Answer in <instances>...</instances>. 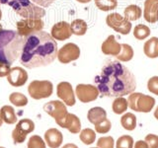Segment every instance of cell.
I'll list each match as a JSON object with an SVG mask.
<instances>
[{
	"mask_svg": "<svg viewBox=\"0 0 158 148\" xmlns=\"http://www.w3.org/2000/svg\"><path fill=\"white\" fill-rule=\"evenodd\" d=\"M97 88L103 96L117 98L133 93L136 81L133 73L118 61L110 60L104 64L95 78Z\"/></svg>",
	"mask_w": 158,
	"mask_h": 148,
	"instance_id": "cell-1",
	"label": "cell"
},
{
	"mask_svg": "<svg viewBox=\"0 0 158 148\" xmlns=\"http://www.w3.org/2000/svg\"><path fill=\"white\" fill-rule=\"evenodd\" d=\"M57 43L47 32L39 31L25 37L20 63L27 68L47 66L57 57Z\"/></svg>",
	"mask_w": 158,
	"mask_h": 148,
	"instance_id": "cell-2",
	"label": "cell"
},
{
	"mask_svg": "<svg viewBox=\"0 0 158 148\" xmlns=\"http://www.w3.org/2000/svg\"><path fill=\"white\" fill-rule=\"evenodd\" d=\"M25 38L17 31L1 30L0 31V61L11 64L22 53Z\"/></svg>",
	"mask_w": 158,
	"mask_h": 148,
	"instance_id": "cell-3",
	"label": "cell"
},
{
	"mask_svg": "<svg viewBox=\"0 0 158 148\" xmlns=\"http://www.w3.org/2000/svg\"><path fill=\"white\" fill-rule=\"evenodd\" d=\"M0 3L8 5L24 19H42L46 15V10L31 0H0Z\"/></svg>",
	"mask_w": 158,
	"mask_h": 148,
	"instance_id": "cell-4",
	"label": "cell"
},
{
	"mask_svg": "<svg viewBox=\"0 0 158 148\" xmlns=\"http://www.w3.org/2000/svg\"><path fill=\"white\" fill-rule=\"evenodd\" d=\"M131 110L139 113H149L155 105V99L142 93H131L127 98Z\"/></svg>",
	"mask_w": 158,
	"mask_h": 148,
	"instance_id": "cell-5",
	"label": "cell"
},
{
	"mask_svg": "<svg viewBox=\"0 0 158 148\" xmlns=\"http://www.w3.org/2000/svg\"><path fill=\"white\" fill-rule=\"evenodd\" d=\"M29 95L35 100H41L52 96L53 92L52 83L48 80H34L28 87Z\"/></svg>",
	"mask_w": 158,
	"mask_h": 148,
	"instance_id": "cell-6",
	"label": "cell"
},
{
	"mask_svg": "<svg viewBox=\"0 0 158 148\" xmlns=\"http://www.w3.org/2000/svg\"><path fill=\"white\" fill-rule=\"evenodd\" d=\"M17 32L20 36L27 37L29 35L37 33L39 31H43L44 27V23L42 19H34V18H26L22 19L16 23Z\"/></svg>",
	"mask_w": 158,
	"mask_h": 148,
	"instance_id": "cell-7",
	"label": "cell"
},
{
	"mask_svg": "<svg viewBox=\"0 0 158 148\" xmlns=\"http://www.w3.org/2000/svg\"><path fill=\"white\" fill-rule=\"evenodd\" d=\"M106 23L110 28L122 35H128L131 30V23L118 13H111L106 18Z\"/></svg>",
	"mask_w": 158,
	"mask_h": 148,
	"instance_id": "cell-8",
	"label": "cell"
},
{
	"mask_svg": "<svg viewBox=\"0 0 158 148\" xmlns=\"http://www.w3.org/2000/svg\"><path fill=\"white\" fill-rule=\"evenodd\" d=\"M35 130V123L32 120L23 118L19 121L18 125L12 131V138L15 143H23L26 140L27 134L31 133Z\"/></svg>",
	"mask_w": 158,
	"mask_h": 148,
	"instance_id": "cell-9",
	"label": "cell"
},
{
	"mask_svg": "<svg viewBox=\"0 0 158 148\" xmlns=\"http://www.w3.org/2000/svg\"><path fill=\"white\" fill-rule=\"evenodd\" d=\"M80 56V48L77 44L73 43H65L57 52L58 60L63 64H67L71 61L76 60Z\"/></svg>",
	"mask_w": 158,
	"mask_h": 148,
	"instance_id": "cell-10",
	"label": "cell"
},
{
	"mask_svg": "<svg viewBox=\"0 0 158 148\" xmlns=\"http://www.w3.org/2000/svg\"><path fill=\"white\" fill-rule=\"evenodd\" d=\"M75 93L79 101L82 103L95 101L100 94L98 88L94 85H90V84H78L76 86Z\"/></svg>",
	"mask_w": 158,
	"mask_h": 148,
	"instance_id": "cell-11",
	"label": "cell"
},
{
	"mask_svg": "<svg viewBox=\"0 0 158 148\" xmlns=\"http://www.w3.org/2000/svg\"><path fill=\"white\" fill-rule=\"evenodd\" d=\"M44 111L48 115L52 117L56 120V121L58 120H61L68 113L65 104L60 101H51L47 103L44 106Z\"/></svg>",
	"mask_w": 158,
	"mask_h": 148,
	"instance_id": "cell-12",
	"label": "cell"
},
{
	"mask_svg": "<svg viewBox=\"0 0 158 148\" xmlns=\"http://www.w3.org/2000/svg\"><path fill=\"white\" fill-rule=\"evenodd\" d=\"M56 95L59 99H61L66 106L75 105V95H74L73 88L70 83L60 82L56 88Z\"/></svg>",
	"mask_w": 158,
	"mask_h": 148,
	"instance_id": "cell-13",
	"label": "cell"
},
{
	"mask_svg": "<svg viewBox=\"0 0 158 148\" xmlns=\"http://www.w3.org/2000/svg\"><path fill=\"white\" fill-rule=\"evenodd\" d=\"M7 80L13 87H22L28 80V73L22 67H13L7 75Z\"/></svg>",
	"mask_w": 158,
	"mask_h": 148,
	"instance_id": "cell-14",
	"label": "cell"
},
{
	"mask_svg": "<svg viewBox=\"0 0 158 148\" xmlns=\"http://www.w3.org/2000/svg\"><path fill=\"white\" fill-rule=\"evenodd\" d=\"M72 32L70 29V24L65 21L56 23L52 28L51 36L57 41H65L71 37Z\"/></svg>",
	"mask_w": 158,
	"mask_h": 148,
	"instance_id": "cell-15",
	"label": "cell"
},
{
	"mask_svg": "<svg viewBox=\"0 0 158 148\" xmlns=\"http://www.w3.org/2000/svg\"><path fill=\"white\" fill-rule=\"evenodd\" d=\"M59 126L63 128H67L71 133H78L81 130V122L77 116L73 113H67L61 120L56 121Z\"/></svg>",
	"mask_w": 158,
	"mask_h": 148,
	"instance_id": "cell-16",
	"label": "cell"
},
{
	"mask_svg": "<svg viewBox=\"0 0 158 148\" xmlns=\"http://www.w3.org/2000/svg\"><path fill=\"white\" fill-rule=\"evenodd\" d=\"M143 17L146 22L150 24L158 21V0H145Z\"/></svg>",
	"mask_w": 158,
	"mask_h": 148,
	"instance_id": "cell-17",
	"label": "cell"
},
{
	"mask_svg": "<svg viewBox=\"0 0 158 148\" xmlns=\"http://www.w3.org/2000/svg\"><path fill=\"white\" fill-rule=\"evenodd\" d=\"M122 51V44L118 43L114 35L109 36L105 42L102 43V52L104 54H107V56H117L118 53Z\"/></svg>",
	"mask_w": 158,
	"mask_h": 148,
	"instance_id": "cell-18",
	"label": "cell"
},
{
	"mask_svg": "<svg viewBox=\"0 0 158 148\" xmlns=\"http://www.w3.org/2000/svg\"><path fill=\"white\" fill-rule=\"evenodd\" d=\"M44 140L51 148H58L63 140L62 133L56 128H49L44 133Z\"/></svg>",
	"mask_w": 158,
	"mask_h": 148,
	"instance_id": "cell-19",
	"label": "cell"
},
{
	"mask_svg": "<svg viewBox=\"0 0 158 148\" xmlns=\"http://www.w3.org/2000/svg\"><path fill=\"white\" fill-rule=\"evenodd\" d=\"M87 118L88 121L94 125H98L102 121H104L107 118V113L101 107H94L90 109L87 113Z\"/></svg>",
	"mask_w": 158,
	"mask_h": 148,
	"instance_id": "cell-20",
	"label": "cell"
},
{
	"mask_svg": "<svg viewBox=\"0 0 158 148\" xmlns=\"http://www.w3.org/2000/svg\"><path fill=\"white\" fill-rule=\"evenodd\" d=\"M143 52L149 58L158 57V38L152 37L147 39L143 46Z\"/></svg>",
	"mask_w": 158,
	"mask_h": 148,
	"instance_id": "cell-21",
	"label": "cell"
},
{
	"mask_svg": "<svg viewBox=\"0 0 158 148\" xmlns=\"http://www.w3.org/2000/svg\"><path fill=\"white\" fill-rule=\"evenodd\" d=\"M0 115H1L3 121L8 125H13V123L17 122L16 113L11 106H3L0 110Z\"/></svg>",
	"mask_w": 158,
	"mask_h": 148,
	"instance_id": "cell-22",
	"label": "cell"
},
{
	"mask_svg": "<svg viewBox=\"0 0 158 148\" xmlns=\"http://www.w3.org/2000/svg\"><path fill=\"white\" fill-rule=\"evenodd\" d=\"M141 8L138 7L137 5H128L123 11V16L130 22L136 21L141 17Z\"/></svg>",
	"mask_w": 158,
	"mask_h": 148,
	"instance_id": "cell-23",
	"label": "cell"
},
{
	"mask_svg": "<svg viewBox=\"0 0 158 148\" xmlns=\"http://www.w3.org/2000/svg\"><path fill=\"white\" fill-rule=\"evenodd\" d=\"M87 23L82 19H75L70 24V29L72 34L76 36H83L87 32Z\"/></svg>",
	"mask_w": 158,
	"mask_h": 148,
	"instance_id": "cell-24",
	"label": "cell"
},
{
	"mask_svg": "<svg viewBox=\"0 0 158 148\" xmlns=\"http://www.w3.org/2000/svg\"><path fill=\"white\" fill-rule=\"evenodd\" d=\"M133 57V49L132 47L127 43H122V51L121 52L116 56L118 61L127 62L131 60Z\"/></svg>",
	"mask_w": 158,
	"mask_h": 148,
	"instance_id": "cell-25",
	"label": "cell"
},
{
	"mask_svg": "<svg viewBox=\"0 0 158 148\" xmlns=\"http://www.w3.org/2000/svg\"><path fill=\"white\" fill-rule=\"evenodd\" d=\"M121 123L127 130H133L136 126V117L131 113H127L121 117Z\"/></svg>",
	"mask_w": 158,
	"mask_h": 148,
	"instance_id": "cell-26",
	"label": "cell"
},
{
	"mask_svg": "<svg viewBox=\"0 0 158 148\" xmlns=\"http://www.w3.org/2000/svg\"><path fill=\"white\" fill-rule=\"evenodd\" d=\"M127 107H128L127 100L123 97H117L115 100H114L113 105H112L113 112L117 113V115H122V113H123L127 111Z\"/></svg>",
	"mask_w": 158,
	"mask_h": 148,
	"instance_id": "cell-27",
	"label": "cell"
},
{
	"mask_svg": "<svg viewBox=\"0 0 158 148\" xmlns=\"http://www.w3.org/2000/svg\"><path fill=\"white\" fill-rule=\"evenodd\" d=\"M150 29L148 28L147 26H145V25H137V26L135 27V29H133V36H135V39H139V41H141V39H145L147 37H149L150 35Z\"/></svg>",
	"mask_w": 158,
	"mask_h": 148,
	"instance_id": "cell-28",
	"label": "cell"
},
{
	"mask_svg": "<svg viewBox=\"0 0 158 148\" xmlns=\"http://www.w3.org/2000/svg\"><path fill=\"white\" fill-rule=\"evenodd\" d=\"M9 101L16 107H24L28 104L27 97L23 95L22 93H18V92L12 93L11 95L9 96Z\"/></svg>",
	"mask_w": 158,
	"mask_h": 148,
	"instance_id": "cell-29",
	"label": "cell"
},
{
	"mask_svg": "<svg viewBox=\"0 0 158 148\" xmlns=\"http://www.w3.org/2000/svg\"><path fill=\"white\" fill-rule=\"evenodd\" d=\"M96 6L102 11H111L117 8L118 0H94Z\"/></svg>",
	"mask_w": 158,
	"mask_h": 148,
	"instance_id": "cell-30",
	"label": "cell"
},
{
	"mask_svg": "<svg viewBox=\"0 0 158 148\" xmlns=\"http://www.w3.org/2000/svg\"><path fill=\"white\" fill-rule=\"evenodd\" d=\"M80 140L84 143V144H92L93 142H95L96 139V133L91 128H85V130H81L80 132Z\"/></svg>",
	"mask_w": 158,
	"mask_h": 148,
	"instance_id": "cell-31",
	"label": "cell"
},
{
	"mask_svg": "<svg viewBox=\"0 0 158 148\" xmlns=\"http://www.w3.org/2000/svg\"><path fill=\"white\" fill-rule=\"evenodd\" d=\"M116 148H133V138L130 135H123L117 140Z\"/></svg>",
	"mask_w": 158,
	"mask_h": 148,
	"instance_id": "cell-32",
	"label": "cell"
},
{
	"mask_svg": "<svg viewBox=\"0 0 158 148\" xmlns=\"http://www.w3.org/2000/svg\"><path fill=\"white\" fill-rule=\"evenodd\" d=\"M114 146H115V141L112 136L100 137L97 141L98 148H114Z\"/></svg>",
	"mask_w": 158,
	"mask_h": 148,
	"instance_id": "cell-33",
	"label": "cell"
},
{
	"mask_svg": "<svg viewBox=\"0 0 158 148\" xmlns=\"http://www.w3.org/2000/svg\"><path fill=\"white\" fill-rule=\"evenodd\" d=\"M28 148H47L44 140L41 136L39 135H33L29 139L28 142Z\"/></svg>",
	"mask_w": 158,
	"mask_h": 148,
	"instance_id": "cell-34",
	"label": "cell"
},
{
	"mask_svg": "<svg viewBox=\"0 0 158 148\" xmlns=\"http://www.w3.org/2000/svg\"><path fill=\"white\" fill-rule=\"evenodd\" d=\"M111 127H112L111 121H109L108 118H106V120L104 121L98 123V125H95V130L99 133H107V132L110 131Z\"/></svg>",
	"mask_w": 158,
	"mask_h": 148,
	"instance_id": "cell-35",
	"label": "cell"
},
{
	"mask_svg": "<svg viewBox=\"0 0 158 148\" xmlns=\"http://www.w3.org/2000/svg\"><path fill=\"white\" fill-rule=\"evenodd\" d=\"M147 89L152 94H155L158 96V76H153L148 80Z\"/></svg>",
	"mask_w": 158,
	"mask_h": 148,
	"instance_id": "cell-36",
	"label": "cell"
},
{
	"mask_svg": "<svg viewBox=\"0 0 158 148\" xmlns=\"http://www.w3.org/2000/svg\"><path fill=\"white\" fill-rule=\"evenodd\" d=\"M145 142L149 148H158V136L155 134H147L145 136Z\"/></svg>",
	"mask_w": 158,
	"mask_h": 148,
	"instance_id": "cell-37",
	"label": "cell"
},
{
	"mask_svg": "<svg viewBox=\"0 0 158 148\" xmlns=\"http://www.w3.org/2000/svg\"><path fill=\"white\" fill-rule=\"evenodd\" d=\"M11 64H8V63H5L0 61V77H4V76H7L10 70H11V67H10Z\"/></svg>",
	"mask_w": 158,
	"mask_h": 148,
	"instance_id": "cell-38",
	"label": "cell"
},
{
	"mask_svg": "<svg viewBox=\"0 0 158 148\" xmlns=\"http://www.w3.org/2000/svg\"><path fill=\"white\" fill-rule=\"evenodd\" d=\"M31 1L41 7H48L49 5H52L56 0H31Z\"/></svg>",
	"mask_w": 158,
	"mask_h": 148,
	"instance_id": "cell-39",
	"label": "cell"
},
{
	"mask_svg": "<svg viewBox=\"0 0 158 148\" xmlns=\"http://www.w3.org/2000/svg\"><path fill=\"white\" fill-rule=\"evenodd\" d=\"M135 148H149L147 145V143L145 142V140H138L137 142H135Z\"/></svg>",
	"mask_w": 158,
	"mask_h": 148,
	"instance_id": "cell-40",
	"label": "cell"
},
{
	"mask_svg": "<svg viewBox=\"0 0 158 148\" xmlns=\"http://www.w3.org/2000/svg\"><path fill=\"white\" fill-rule=\"evenodd\" d=\"M62 148H78V147L75 144H73V143H67V144H65Z\"/></svg>",
	"mask_w": 158,
	"mask_h": 148,
	"instance_id": "cell-41",
	"label": "cell"
},
{
	"mask_svg": "<svg viewBox=\"0 0 158 148\" xmlns=\"http://www.w3.org/2000/svg\"><path fill=\"white\" fill-rule=\"evenodd\" d=\"M154 117H155L156 120L158 121V106H157L156 110H155V112H154Z\"/></svg>",
	"mask_w": 158,
	"mask_h": 148,
	"instance_id": "cell-42",
	"label": "cell"
},
{
	"mask_svg": "<svg viewBox=\"0 0 158 148\" xmlns=\"http://www.w3.org/2000/svg\"><path fill=\"white\" fill-rule=\"evenodd\" d=\"M76 1L80 2V3H89L91 0H76Z\"/></svg>",
	"mask_w": 158,
	"mask_h": 148,
	"instance_id": "cell-43",
	"label": "cell"
},
{
	"mask_svg": "<svg viewBox=\"0 0 158 148\" xmlns=\"http://www.w3.org/2000/svg\"><path fill=\"white\" fill-rule=\"evenodd\" d=\"M2 121H3V120H2V117H1V115H0V126L2 125Z\"/></svg>",
	"mask_w": 158,
	"mask_h": 148,
	"instance_id": "cell-44",
	"label": "cell"
},
{
	"mask_svg": "<svg viewBox=\"0 0 158 148\" xmlns=\"http://www.w3.org/2000/svg\"><path fill=\"white\" fill-rule=\"evenodd\" d=\"M2 18V11H1V9H0V20H1Z\"/></svg>",
	"mask_w": 158,
	"mask_h": 148,
	"instance_id": "cell-45",
	"label": "cell"
},
{
	"mask_svg": "<svg viewBox=\"0 0 158 148\" xmlns=\"http://www.w3.org/2000/svg\"><path fill=\"white\" fill-rule=\"evenodd\" d=\"M92 148H98V147H92Z\"/></svg>",
	"mask_w": 158,
	"mask_h": 148,
	"instance_id": "cell-46",
	"label": "cell"
},
{
	"mask_svg": "<svg viewBox=\"0 0 158 148\" xmlns=\"http://www.w3.org/2000/svg\"><path fill=\"white\" fill-rule=\"evenodd\" d=\"M0 148H4V147H0Z\"/></svg>",
	"mask_w": 158,
	"mask_h": 148,
	"instance_id": "cell-47",
	"label": "cell"
}]
</instances>
